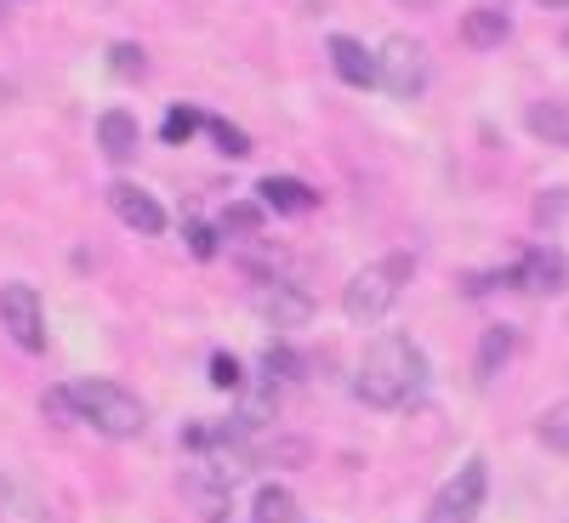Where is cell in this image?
Instances as JSON below:
<instances>
[{"instance_id":"obj_26","label":"cell","mask_w":569,"mask_h":523,"mask_svg":"<svg viewBox=\"0 0 569 523\" xmlns=\"http://www.w3.org/2000/svg\"><path fill=\"white\" fill-rule=\"evenodd\" d=\"M211 388H222V393H240V388H246L240 359H233V353H217V359H211Z\"/></svg>"},{"instance_id":"obj_27","label":"cell","mask_w":569,"mask_h":523,"mask_svg":"<svg viewBox=\"0 0 569 523\" xmlns=\"http://www.w3.org/2000/svg\"><path fill=\"white\" fill-rule=\"evenodd\" d=\"M399 7H421V12H427V7H433V0H399Z\"/></svg>"},{"instance_id":"obj_8","label":"cell","mask_w":569,"mask_h":523,"mask_svg":"<svg viewBox=\"0 0 569 523\" xmlns=\"http://www.w3.org/2000/svg\"><path fill=\"white\" fill-rule=\"evenodd\" d=\"M518 284H525V291H536V296H558L563 284H569V257H563L558 245L525 251V262H518Z\"/></svg>"},{"instance_id":"obj_3","label":"cell","mask_w":569,"mask_h":523,"mask_svg":"<svg viewBox=\"0 0 569 523\" xmlns=\"http://www.w3.org/2000/svg\"><path fill=\"white\" fill-rule=\"evenodd\" d=\"M410 273H416V262L399 251V257H382V262H370V268H359L348 284H342V313L353 319V324H370V319H382L393 302H399V291L410 284Z\"/></svg>"},{"instance_id":"obj_22","label":"cell","mask_w":569,"mask_h":523,"mask_svg":"<svg viewBox=\"0 0 569 523\" xmlns=\"http://www.w3.org/2000/svg\"><path fill=\"white\" fill-rule=\"evenodd\" d=\"M109 69H114L120 80H142V69H149V58H142V46L120 40V46H109Z\"/></svg>"},{"instance_id":"obj_14","label":"cell","mask_w":569,"mask_h":523,"mask_svg":"<svg viewBox=\"0 0 569 523\" xmlns=\"http://www.w3.org/2000/svg\"><path fill=\"white\" fill-rule=\"evenodd\" d=\"M525 125H530V137L552 142V149H569V103H530Z\"/></svg>"},{"instance_id":"obj_2","label":"cell","mask_w":569,"mask_h":523,"mask_svg":"<svg viewBox=\"0 0 569 523\" xmlns=\"http://www.w3.org/2000/svg\"><path fill=\"white\" fill-rule=\"evenodd\" d=\"M69 393H74L80 421H91L103 439H137L142 426H149V410H142V399L126 393L120 382H103V375H80V382H69Z\"/></svg>"},{"instance_id":"obj_16","label":"cell","mask_w":569,"mask_h":523,"mask_svg":"<svg viewBox=\"0 0 569 523\" xmlns=\"http://www.w3.org/2000/svg\"><path fill=\"white\" fill-rule=\"evenodd\" d=\"M273 291H262V313L273 319V324H302L308 319V296L297 291V284H279V279H268Z\"/></svg>"},{"instance_id":"obj_28","label":"cell","mask_w":569,"mask_h":523,"mask_svg":"<svg viewBox=\"0 0 569 523\" xmlns=\"http://www.w3.org/2000/svg\"><path fill=\"white\" fill-rule=\"evenodd\" d=\"M541 7H569V0H541Z\"/></svg>"},{"instance_id":"obj_4","label":"cell","mask_w":569,"mask_h":523,"mask_svg":"<svg viewBox=\"0 0 569 523\" xmlns=\"http://www.w3.org/2000/svg\"><path fill=\"white\" fill-rule=\"evenodd\" d=\"M485 490H490V472L485 461L472 455L467 466H456V479L433 495V506H427V523H472L485 506Z\"/></svg>"},{"instance_id":"obj_13","label":"cell","mask_w":569,"mask_h":523,"mask_svg":"<svg viewBox=\"0 0 569 523\" xmlns=\"http://www.w3.org/2000/svg\"><path fill=\"white\" fill-rule=\"evenodd\" d=\"M98 142H103V154H109L114 165H126V160L137 154V142H142V131H137V114H126V109H109V114L98 120Z\"/></svg>"},{"instance_id":"obj_10","label":"cell","mask_w":569,"mask_h":523,"mask_svg":"<svg viewBox=\"0 0 569 523\" xmlns=\"http://www.w3.org/2000/svg\"><path fill=\"white\" fill-rule=\"evenodd\" d=\"M109 211H114L126 228H137V233H166V211L154 205V194H142L137 182H114V188H109Z\"/></svg>"},{"instance_id":"obj_5","label":"cell","mask_w":569,"mask_h":523,"mask_svg":"<svg viewBox=\"0 0 569 523\" xmlns=\"http://www.w3.org/2000/svg\"><path fill=\"white\" fill-rule=\"evenodd\" d=\"M0 330L23 348V353H40L46 348V313H40V291L23 279L0 284Z\"/></svg>"},{"instance_id":"obj_6","label":"cell","mask_w":569,"mask_h":523,"mask_svg":"<svg viewBox=\"0 0 569 523\" xmlns=\"http://www.w3.org/2000/svg\"><path fill=\"white\" fill-rule=\"evenodd\" d=\"M233 479H240L233 466H222V461H200V466H188V472H182V501L194 506L206 523H222V517L233 512Z\"/></svg>"},{"instance_id":"obj_1","label":"cell","mask_w":569,"mask_h":523,"mask_svg":"<svg viewBox=\"0 0 569 523\" xmlns=\"http://www.w3.org/2000/svg\"><path fill=\"white\" fill-rule=\"evenodd\" d=\"M353 393L370 404V410H399V404H416L427 393V353L399 336V330H388V336H376L365 364H359V382Z\"/></svg>"},{"instance_id":"obj_18","label":"cell","mask_w":569,"mask_h":523,"mask_svg":"<svg viewBox=\"0 0 569 523\" xmlns=\"http://www.w3.org/2000/svg\"><path fill=\"white\" fill-rule=\"evenodd\" d=\"M536 433H541V444H547V450L569 455V399H558V404H547V410H541V426H536Z\"/></svg>"},{"instance_id":"obj_25","label":"cell","mask_w":569,"mask_h":523,"mask_svg":"<svg viewBox=\"0 0 569 523\" xmlns=\"http://www.w3.org/2000/svg\"><path fill=\"white\" fill-rule=\"evenodd\" d=\"M262 211L268 205H228L222 211V233H246V240H251V233L262 228Z\"/></svg>"},{"instance_id":"obj_9","label":"cell","mask_w":569,"mask_h":523,"mask_svg":"<svg viewBox=\"0 0 569 523\" xmlns=\"http://www.w3.org/2000/svg\"><path fill=\"white\" fill-rule=\"evenodd\" d=\"M325 52H330V69H337L348 86H382V58L365 52L353 34H330Z\"/></svg>"},{"instance_id":"obj_17","label":"cell","mask_w":569,"mask_h":523,"mask_svg":"<svg viewBox=\"0 0 569 523\" xmlns=\"http://www.w3.org/2000/svg\"><path fill=\"white\" fill-rule=\"evenodd\" d=\"M257 523H297V495L284 484H262L257 490Z\"/></svg>"},{"instance_id":"obj_7","label":"cell","mask_w":569,"mask_h":523,"mask_svg":"<svg viewBox=\"0 0 569 523\" xmlns=\"http://www.w3.org/2000/svg\"><path fill=\"white\" fill-rule=\"evenodd\" d=\"M376 58H382V91H388V98H399V103L421 98V86H427V52H421L410 34H393Z\"/></svg>"},{"instance_id":"obj_23","label":"cell","mask_w":569,"mask_h":523,"mask_svg":"<svg viewBox=\"0 0 569 523\" xmlns=\"http://www.w3.org/2000/svg\"><path fill=\"white\" fill-rule=\"evenodd\" d=\"M40 415H52L58 426H74V421H80L74 393H69V388H46V393H40Z\"/></svg>"},{"instance_id":"obj_21","label":"cell","mask_w":569,"mask_h":523,"mask_svg":"<svg viewBox=\"0 0 569 523\" xmlns=\"http://www.w3.org/2000/svg\"><path fill=\"white\" fill-rule=\"evenodd\" d=\"M262 375H268V388H284V382H297V375H302V359L291 348H268L262 353Z\"/></svg>"},{"instance_id":"obj_15","label":"cell","mask_w":569,"mask_h":523,"mask_svg":"<svg viewBox=\"0 0 569 523\" xmlns=\"http://www.w3.org/2000/svg\"><path fill=\"white\" fill-rule=\"evenodd\" d=\"M507 359H512V330H507V324H490L485 336H479V359H472V370H479V382H496Z\"/></svg>"},{"instance_id":"obj_19","label":"cell","mask_w":569,"mask_h":523,"mask_svg":"<svg viewBox=\"0 0 569 523\" xmlns=\"http://www.w3.org/2000/svg\"><path fill=\"white\" fill-rule=\"evenodd\" d=\"M206 131H211V142L228 154V160H246L251 154V137L240 131V125H228V120H217V114H206Z\"/></svg>"},{"instance_id":"obj_12","label":"cell","mask_w":569,"mask_h":523,"mask_svg":"<svg viewBox=\"0 0 569 523\" xmlns=\"http://www.w3.org/2000/svg\"><path fill=\"white\" fill-rule=\"evenodd\" d=\"M257 200H262L268 211H279V217H302V211L319 205V194H313L302 177H262V182H257Z\"/></svg>"},{"instance_id":"obj_20","label":"cell","mask_w":569,"mask_h":523,"mask_svg":"<svg viewBox=\"0 0 569 523\" xmlns=\"http://www.w3.org/2000/svg\"><path fill=\"white\" fill-rule=\"evenodd\" d=\"M200 125H206V114H200V109H188V103H177V109L166 114V125H160V137L171 142V149H182V142H188V137H194Z\"/></svg>"},{"instance_id":"obj_11","label":"cell","mask_w":569,"mask_h":523,"mask_svg":"<svg viewBox=\"0 0 569 523\" xmlns=\"http://www.w3.org/2000/svg\"><path fill=\"white\" fill-rule=\"evenodd\" d=\"M507 34H512V12L496 7V0H485V7H472V12L461 18V40L472 46V52H496Z\"/></svg>"},{"instance_id":"obj_24","label":"cell","mask_w":569,"mask_h":523,"mask_svg":"<svg viewBox=\"0 0 569 523\" xmlns=\"http://www.w3.org/2000/svg\"><path fill=\"white\" fill-rule=\"evenodd\" d=\"M182 240H188V251H194L200 262H211V257H217V240H222V228H211V222H188V228H182Z\"/></svg>"}]
</instances>
